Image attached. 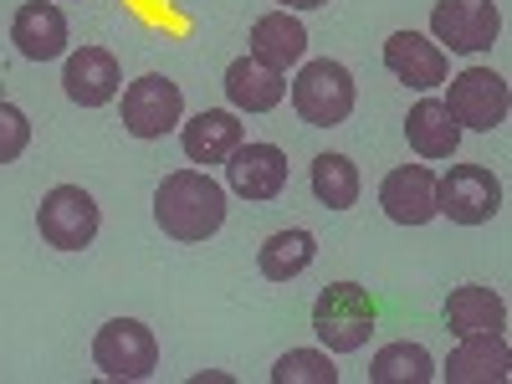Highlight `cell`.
Instances as JSON below:
<instances>
[{"label": "cell", "instance_id": "cell-1", "mask_svg": "<svg viewBox=\"0 0 512 384\" xmlns=\"http://www.w3.org/2000/svg\"><path fill=\"white\" fill-rule=\"evenodd\" d=\"M154 221L164 236H175L185 246L216 236L226 226V190L205 175V169H175L164 175V185L154 190Z\"/></svg>", "mask_w": 512, "mask_h": 384}, {"label": "cell", "instance_id": "cell-2", "mask_svg": "<svg viewBox=\"0 0 512 384\" xmlns=\"http://www.w3.org/2000/svg\"><path fill=\"white\" fill-rule=\"evenodd\" d=\"M313 333L328 344V354H354L374 333V297L359 282H333L313 303Z\"/></svg>", "mask_w": 512, "mask_h": 384}, {"label": "cell", "instance_id": "cell-3", "mask_svg": "<svg viewBox=\"0 0 512 384\" xmlns=\"http://www.w3.org/2000/svg\"><path fill=\"white\" fill-rule=\"evenodd\" d=\"M292 108L313 128H338L354 113V77H349V67L328 62V57L308 62L303 72H297V82H292Z\"/></svg>", "mask_w": 512, "mask_h": 384}, {"label": "cell", "instance_id": "cell-4", "mask_svg": "<svg viewBox=\"0 0 512 384\" xmlns=\"http://www.w3.org/2000/svg\"><path fill=\"white\" fill-rule=\"evenodd\" d=\"M103 216H98V200L82 190V185H57L47 190V200H41L36 210V231L47 246L57 251H82V246H93Z\"/></svg>", "mask_w": 512, "mask_h": 384}, {"label": "cell", "instance_id": "cell-5", "mask_svg": "<svg viewBox=\"0 0 512 384\" xmlns=\"http://www.w3.org/2000/svg\"><path fill=\"white\" fill-rule=\"evenodd\" d=\"M436 210L456 226H482L502 210V185L487 164H451L436 180Z\"/></svg>", "mask_w": 512, "mask_h": 384}, {"label": "cell", "instance_id": "cell-6", "mask_svg": "<svg viewBox=\"0 0 512 384\" xmlns=\"http://www.w3.org/2000/svg\"><path fill=\"white\" fill-rule=\"evenodd\" d=\"M93 364L108 379H149L159 369V344L139 318H113L93 338Z\"/></svg>", "mask_w": 512, "mask_h": 384}, {"label": "cell", "instance_id": "cell-7", "mask_svg": "<svg viewBox=\"0 0 512 384\" xmlns=\"http://www.w3.org/2000/svg\"><path fill=\"white\" fill-rule=\"evenodd\" d=\"M431 36H436V47H451V52H466V57L487 52L502 36V11L492 0H436Z\"/></svg>", "mask_w": 512, "mask_h": 384}, {"label": "cell", "instance_id": "cell-8", "mask_svg": "<svg viewBox=\"0 0 512 384\" xmlns=\"http://www.w3.org/2000/svg\"><path fill=\"white\" fill-rule=\"evenodd\" d=\"M180 113H185L180 82H169V77H159V72L128 82V93H123V128H128L134 139H164L169 128L180 123Z\"/></svg>", "mask_w": 512, "mask_h": 384}, {"label": "cell", "instance_id": "cell-9", "mask_svg": "<svg viewBox=\"0 0 512 384\" xmlns=\"http://www.w3.org/2000/svg\"><path fill=\"white\" fill-rule=\"evenodd\" d=\"M507 82L492 72V67H466V72H456L451 77V98H446V108H451V118L461 123V128H477V134H492V128L507 118Z\"/></svg>", "mask_w": 512, "mask_h": 384}, {"label": "cell", "instance_id": "cell-10", "mask_svg": "<svg viewBox=\"0 0 512 384\" xmlns=\"http://www.w3.org/2000/svg\"><path fill=\"white\" fill-rule=\"evenodd\" d=\"M379 205H384V216H390L395 226H425V221H436L441 210H436V175L425 164H400L384 175L379 185Z\"/></svg>", "mask_w": 512, "mask_h": 384}, {"label": "cell", "instance_id": "cell-11", "mask_svg": "<svg viewBox=\"0 0 512 384\" xmlns=\"http://www.w3.org/2000/svg\"><path fill=\"white\" fill-rule=\"evenodd\" d=\"M226 180L241 200H277L287 190V154L277 144H236L226 159Z\"/></svg>", "mask_w": 512, "mask_h": 384}, {"label": "cell", "instance_id": "cell-12", "mask_svg": "<svg viewBox=\"0 0 512 384\" xmlns=\"http://www.w3.org/2000/svg\"><path fill=\"white\" fill-rule=\"evenodd\" d=\"M11 41L26 62H57L67 52V16L57 0H26L11 21Z\"/></svg>", "mask_w": 512, "mask_h": 384}, {"label": "cell", "instance_id": "cell-13", "mask_svg": "<svg viewBox=\"0 0 512 384\" xmlns=\"http://www.w3.org/2000/svg\"><path fill=\"white\" fill-rule=\"evenodd\" d=\"M118 57L113 52H103V47H82V52H72L67 57V67H62V88H67V98L77 103V108H103V103H113L118 98Z\"/></svg>", "mask_w": 512, "mask_h": 384}, {"label": "cell", "instance_id": "cell-14", "mask_svg": "<svg viewBox=\"0 0 512 384\" xmlns=\"http://www.w3.org/2000/svg\"><path fill=\"white\" fill-rule=\"evenodd\" d=\"M384 67H390L405 88H441L446 72H451L446 52L420 31H395L390 41H384Z\"/></svg>", "mask_w": 512, "mask_h": 384}, {"label": "cell", "instance_id": "cell-15", "mask_svg": "<svg viewBox=\"0 0 512 384\" xmlns=\"http://www.w3.org/2000/svg\"><path fill=\"white\" fill-rule=\"evenodd\" d=\"M512 369V354L502 344V333H472L461 338V349L436 369L446 384H502Z\"/></svg>", "mask_w": 512, "mask_h": 384}, {"label": "cell", "instance_id": "cell-16", "mask_svg": "<svg viewBox=\"0 0 512 384\" xmlns=\"http://www.w3.org/2000/svg\"><path fill=\"white\" fill-rule=\"evenodd\" d=\"M251 57L256 62H267L272 72H287L308 57V31L297 16L287 11H267V16H256L251 26Z\"/></svg>", "mask_w": 512, "mask_h": 384}, {"label": "cell", "instance_id": "cell-17", "mask_svg": "<svg viewBox=\"0 0 512 384\" xmlns=\"http://www.w3.org/2000/svg\"><path fill=\"white\" fill-rule=\"evenodd\" d=\"M221 88H226V98H231L236 113H272V108L287 98L282 72H272L267 62H256V57H236V62L226 67Z\"/></svg>", "mask_w": 512, "mask_h": 384}, {"label": "cell", "instance_id": "cell-18", "mask_svg": "<svg viewBox=\"0 0 512 384\" xmlns=\"http://www.w3.org/2000/svg\"><path fill=\"white\" fill-rule=\"evenodd\" d=\"M190 164H226L241 144V118L236 108H205L185 123V134H180Z\"/></svg>", "mask_w": 512, "mask_h": 384}, {"label": "cell", "instance_id": "cell-19", "mask_svg": "<svg viewBox=\"0 0 512 384\" xmlns=\"http://www.w3.org/2000/svg\"><path fill=\"white\" fill-rule=\"evenodd\" d=\"M405 139L420 159H451L461 144V123L451 118V108L441 98H420L405 118Z\"/></svg>", "mask_w": 512, "mask_h": 384}, {"label": "cell", "instance_id": "cell-20", "mask_svg": "<svg viewBox=\"0 0 512 384\" xmlns=\"http://www.w3.org/2000/svg\"><path fill=\"white\" fill-rule=\"evenodd\" d=\"M446 328L456 338H472V333H502L507 328V303L492 287H456L446 297Z\"/></svg>", "mask_w": 512, "mask_h": 384}, {"label": "cell", "instance_id": "cell-21", "mask_svg": "<svg viewBox=\"0 0 512 384\" xmlns=\"http://www.w3.org/2000/svg\"><path fill=\"white\" fill-rule=\"evenodd\" d=\"M313 256H318L313 231L292 226V231H277V236L262 241V256H256V267H262L267 282H292V277H303V272L313 267Z\"/></svg>", "mask_w": 512, "mask_h": 384}, {"label": "cell", "instance_id": "cell-22", "mask_svg": "<svg viewBox=\"0 0 512 384\" xmlns=\"http://www.w3.org/2000/svg\"><path fill=\"white\" fill-rule=\"evenodd\" d=\"M374 384H431L436 379V359L420 344H384L369 364Z\"/></svg>", "mask_w": 512, "mask_h": 384}, {"label": "cell", "instance_id": "cell-23", "mask_svg": "<svg viewBox=\"0 0 512 384\" xmlns=\"http://www.w3.org/2000/svg\"><path fill=\"white\" fill-rule=\"evenodd\" d=\"M313 195L328 210H349L359 200V164L349 154H318L313 159Z\"/></svg>", "mask_w": 512, "mask_h": 384}, {"label": "cell", "instance_id": "cell-24", "mask_svg": "<svg viewBox=\"0 0 512 384\" xmlns=\"http://www.w3.org/2000/svg\"><path fill=\"white\" fill-rule=\"evenodd\" d=\"M272 379H277V384H338V369H333V359L318 354V349H292V354L277 359Z\"/></svg>", "mask_w": 512, "mask_h": 384}, {"label": "cell", "instance_id": "cell-25", "mask_svg": "<svg viewBox=\"0 0 512 384\" xmlns=\"http://www.w3.org/2000/svg\"><path fill=\"white\" fill-rule=\"evenodd\" d=\"M26 144H31V123H26V113H21L16 103L0 98V164L21 159V154H26Z\"/></svg>", "mask_w": 512, "mask_h": 384}, {"label": "cell", "instance_id": "cell-26", "mask_svg": "<svg viewBox=\"0 0 512 384\" xmlns=\"http://www.w3.org/2000/svg\"><path fill=\"white\" fill-rule=\"evenodd\" d=\"M318 6H328V0H282V11H318Z\"/></svg>", "mask_w": 512, "mask_h": 384}]
</instances>
